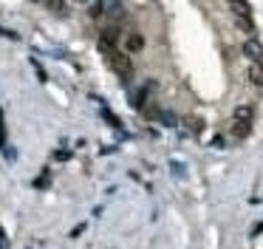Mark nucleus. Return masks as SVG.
Returning a JSON list of instances; mask_svg holds the SVG:
<instances>
[{
  "label": "nucleus",
  "instance_id": "f257e3e1",
  "mask_svg": "<svg viewBox=\"0 0 263 249\" xmlns=\"http://www.w3.org/2000/svg\"><path fill=\"white\" fill-rule=\"evenodd\" d=\"M99 51H102L105 63L114 68V74H119L122 80H131L133 77V63H131V57H128V51H119L111 43H99Z\"/></svg>",
  "mask_w": 263,
  "mask_h": 249
},
{
  "label": "nucleus",
  "instance_id": "f03ea898",
  "mask_svg": "<svg viewBox=\"0 0 263 249\" xmlns=\"http://www.w3.org/2000/svg\"><path fill=\"white\" fill-rule=\"evenodd\" d=\"M249 128H252V108H249V105H241V108L235 111V116H232V136L244 139V136H249Z\"/></svg>",
  "mask_w": 263,
  "mask_h": 249
},
{
  "label": "nucleus",
  "instance_id": "7ed1b4c3",
  "mask_svg": "<svg viewBox=\"0 0 263 249\" xmlns=\"http://www.w3.org/2000/svg\"><path fill=\"white\" fill-rule=\"evenodd\" d=\"M232 9H235V20H238V26H241L244 32H252V29H255V23H252V15H249L247 3H244V0H238V3H232Z\"/></svg>",
  "mask_w": 263,
  "mask_h": 249
},
{
  "label": "nucleus",
  "instance_id": "20e7f679",
  "mask_svg": "<svg viewBox=\"0 0 263 249\" xmlns=\"http://www.w3.org/2000/svg\"><path fill=\"white\" fill-rule=\"evenodd\" d=\"M122 46H125L128 54H139V51H145V37L136 34V32H128L125 37H122Z\"/></svg>",
  "mask_w": 263,
  "mask_h": 249
},
{
  "label": "nucleus",
  "instance_id": "39448f33",
  "mask_svg": "<svg viewBox=\"0 0 263 249\" xmlns=\"http://www.w3.org/2000/svg\"><path fill=\"white\" fill-rule=\"evenodd\" d=\"M247 77H249V83H252V85L263 88V63H252L249 71H247Z\"/></svg>",
  "mask_w": 263,
  "mask_h": 249
},
{
  "label": "nucleus",
  "instance_id": "423d86ee",
  "mask_svg": "<svg viewBox=\"0 0 263 249\" xmlns=\"http://www.w3.org/2000/svg\"><path fill=\"white\" fill-rule=\"evenodd\" d=\"M244 51H247V57H252V63H261V57H263V49H261V43H255V40H249L247 46H244Z\"/></svg>",
  "mask_w": 263,
  "mask_h": 249
},
{
  "label": "nucleus",
  "instance_id": "0eeeda50",
  "mask_svg": "<svg viewBox=\"0 0 263 249\" xmlns=\"http://www.w3.org/2000/svg\"><path fill=\"white\" fill-rule=\"evenodd\" d=\"M122 9V0H99V12L102 15H116Z\"/></svg>",
  "mask_w": 263,
  "mask_h": 249
},
{
  "label": "nucleus",
  "instance_id": "6e6552de",
  "mask_svg": "<svg viewBox=\"0 0 263 249\" xmlns=\"http://www.w3.org/2000/svg\"><path fill=\"white\" fill-rule=\"evenodd\" d=\"M46 6H49L51 12H57V15L66 12V3H63V0H46Z\"/></svg>",
  "mask_w": 263,
  "mask_h": 249
},
{
  "label": "nucleus",
  "instance_id": "1a4fd4ad",
  "mask_svg": "<svg viewBox=\"0 0 263 249\" xmlns=\"http://www.w3.org/2000/svg\"><path fill=\"white\" fill-rule=\"evenodd\" d=\"M187 125H190V131H201V128H204V122H201V119H187Z\"/></svg>",
  "mask_w": 263,
  "mask_h": 249
},
{
  "label": "nucleus",
  "instance_id": "9d476101",
  "mask_svg": "<svg viewBox=\"0 0 263 249\" xmlns=\"http://www.w3.org/2000/svg\"><path fill=\"white\" fill-rule=\"evenodd\" d=\"M71 3H80V6H85V3H88V0H71Z\"/></svg>",
  "mask_w": 263,
  "mask_h": 249
}]
</instances>
